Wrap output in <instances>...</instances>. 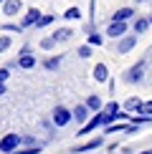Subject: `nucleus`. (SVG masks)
Segmentation results:
<instances>
[{
	"instance_id": "obj_26",
	"label": "nucleus",
	"mask_w": 152,
	"mask_h": 154,
	"mask_svg": "<svg viewBox=\"0 0 152 154\" xmlns=\"http://www.w3.org/2000/svg\"><path fill=\"white\" fill-rule=\"evenodd\" d=\"M76 53H79V58H89V56H91V46L86 43V46H81L79 51H76Z\"/></svg>"
},
{
	"instance_id": "obj_21",
	"label": "nucleus",
	"mask_w": 152,
	"mask_h": 154,
	"mask_svg": "<svg viewBox=\"0 0 152 154\" xmlns=\"http://www.w3.org/2000/svg\"><path fill=\"white\" fill-rule=\"evenodd\" d=\"M41 48H43V51H53V48H56V38H53V35L43 38V41H41Z\"/></svg>"
},
{
	"instance_id": "obj_14",
	"label": "nucleus",
	"mask_w": 152,
	"mask_h": 154,
	"mask_svg": "<svg viewBox=\"0 0 152 154\" xmlns=\"http://www.w3.org/2000/svg\"><path fill=\"white\" fill-rule=\"evenodd\" d=\"M132 15H135V8H119V10H114L112 20H122V23H127Z\"/></svg>"
},
{
	"instance_id": "obj_27",
	"label": "nucleus",
	"mask_w": 152,
	"mask_h": 154,
	"mask_svg": "<svg viewBox=\"0 0 152 154\" xmlns=\"http://www.w3.org/2000/svg\"><path fill=\"white\" fill-rule=\"evenodd\" d=\"M104 111H109V114H119V111H122V106H119L117 101H112V104H106V106H104Z\"/></svg>"
},
{
	"instance_id": "obj_24",
	"label": "nucleus",
	"mask_w": 152,
	"mask_h": 154,
	"mask_svg": "<svg viewBox=\"0 0 152 154\" xmlns=\"http://www.w3.org/2000/svg\"><path fill=\"white\" fill-rule=\"evenodd\" d=\"M137 114H144V116H152V101H142V106H139Z\"/></svg>"
},
{
	"instance_id": "obj_25",
	"label": "nucleus",
	"mask_w": 152,
	"mask_h": 154,
	"mask_svg": "<svg viewBox=\"0 0 152 154\" xmlns=\"http://www.w3.org/2000/svg\"><path fill=\"white\" fill-rule=\"evenodd\" d=\"M53 23V15H41V20L36 23V28H46V25Z\"/></svg>"
},
{
	"instance_id": "obj_16",
	"label": "nucleus",
	"mask_w": 152,
	"mask_h": 154,
	"mask_svg": "<svg viewBox=\"0 0 152 154\" xmlns=\"http://www.w3.org/2000/svg\"><path fill=\"white\" fill-rule=\"evenodd\" d=\"M86 106L91 109V111H101V109H104V101H101L97 94H91V96L86 99Z\"/></svg>"
},
{
	"instance_id": "obj_4",
	"label": "nucleus",
	"mask_w": 152,
	"mask_h": 154,
	"mask_svg": "<svg viewBox=\"0 0 152 154\" xmlns=\"http://www.w3.org/2000/svg\"><path fill=\"white\" fill-rule=\"evenodd\" d=\"M142 76H144V61H139V63H135V66L124 73V81L127 83H139V81H142Z\"/></svg>"
},
{
	"instance_id": "obj_18",
	"label": "nucleus",
	"mask_w": 152,
	"mask_h": 154,
	"mask_svg": "<svg viewBox=\"0 0 152 154\" xmlns=\"http://www.w3.org/2000/svg\"><path fill=\"white\" fill-rule=\"evenodd\" d=\"M86 43L89 46H101V43H104V35H99V33H89V38H86Z\"/></svg>"
},
{
	"instance_id": "obj_30",
	"label": "nucleus",
	"mask_w": 152,
	"mask_h": 154,
	"mask_svg": "<svg viewBox=\"0 0 152 154\" xmlns=\"http://www.w3.org/2000/svg\"><path fill=\"white\" fill-rule=\"evenodd\" d=\"M5 94V83H0V96H3Z\"/></svg>"
},
{
	"instance_id": "obj_22",
	"label": "nucleus",
	"mask_w": 152,
	"mask_h": 154,
	"mask_svg": "<svg viewBox=\"0 0 152 154\" xmlns=\"http://www.w3.org/2000/svg\"><path fill=\"white\" fill-rule=\"evenodd\" d=\"M10 46H13V38L10 35H0V53H5Z\"/></svg>"
},
{
	"instance_id": "obj_19",
	"label": "nucleus",
	"mask_w": 152,
	"mask_h": 154,
	"mask_svg": "<svg viewBox=\"0 0 152 154\" xmlns=\"http://www.w3.org/2000/svg\"><path fill=\"white\" fill-rule=\"evenodd\" d=\"M63 18H66V20H79V18H81V10H79V8H68L66 13H63Z\"/></svg>"
},
{
	"instance_id": "obj_32",
	"label": "nucleus",
	"mask_w": 152,
	"mask_h": 154,
	"mask_svg": "<svg viewBox=\"0 0 152 154\" xmlns=\"http://www.w3.org/2000/svg\"><path fill=\"white\" fill-rule=\"evenodd\" d=\"M142 154H152V149H147V152H142Z\"/></svg>"
},
{
	"instance_id": "obj_11",
	"label": "nucleus",
	"mask_w": 152,
	"mask_h": 154,
	"mask_svg": "<svg viewBox=\"0 0 152 154\" xmlns=\"http://www.w3.org/2000/svg\"><path fill=\"white\" fill-rule=\"evenodd\" d=\"M101 144H104V139H101V137H97V139H91V142H86V144L76 146L74 152H79V154H84V152H94V149H99Z\"/></svg>"
},
{
	"instance_id": "obj_2",
	"label": "nucleus",
	"mask_w": 152,
	"mask_h": 154,
	"mask_svg": "<svg viewBox=\"0 0 152 154\" xmlns=\"http://www.w3.org/2000/svg\"><path fill=\"white\" fill-rule=\"evenodd\" d=\"M71 119H74V111H68L66 106H56L53 109V116H51V121H53V126H68L71 124Z\"/></svg>"
},
{
	"instance_id": "obj_5",
	"label": "nucleus",
	"mask_w": 152,
	"mask_h": 154,
	"mask_svg": "<svg viewBox=\"0 0 152 154\" xmlns=\"http://www.w3.org/2000/svg\"><path fill=\"white\" fill-rule=\"evenodd\" d=\"M135 46H137V35H122V38L117 41V53L124 56V53H129Z\"/></svg>"
},
{
	"instance_id": "obj_1",
	"label": "nucleus",
	"mask_w": 152,
	"mask_h": 154,
	"mask_svg": "<svg viewBox=\"0 0 152 154\" xmlns=\"http://www.w3.org/2000/svg\"><path fill=\"white\" fill-rule=\"evenodd\" d=\"M21 142H23V137H18V134H5L0 139V154H15Z\"/></svg>"
},
{
	"instance_id": "obj_31",
	"label": "nucleus",
	"mask_w": 152,
	"mask_h": 154,
	"mask_svg": "<svg viewBox=\"0 0 152 154\" xmlns=\"http://www.w3.org/2000/svg\"><path fill=\"white\" fill-rule=\"evenodd\" d=\"M142 3H152V0H137V5H142Z\"/></svg>"
},
{
	"instance_id": "obj_3",
	"label": "nucleus",
	"mask_w": 152,
	"mask_h": 154,
	"mask_svg": "<svg viewBox=\"0 0 152 154\" xmlns=\"http://www.w3.org/2000/svg\"><path fill=\"white\" fill-rule=\"evenodd\" d=\"M101 111H104V109H101ZM101 111H97V114H94V116L89 119V121H86L84 126H81V129H79V137H86V134L97 131L99 126H104V119H101Z\"/></svg>"
},
{
	"instance_id": "obj_28",
	"label": "nucleus",
	"mask_w": 152,
	"mask_h": 154,
	"mask_svg": "<svg viewBox=\"0 0 152 154\" xmlns=\"http://www.w3.org/2000/svg\"><path fill=\"white\" fill-rule=\"evenodd\" d=\"M5 30H10V33H13V30H15V33H21L23 25H13V23H8V25H5Z\"/></svg>"
},
{
	"instance_id": "obj_17",
	"label": "nucleus",
	"mask_w": 152,
	"mask_h": 154,
	"mask_svg": "<svg viewBox=\"0 0 152 154\" xmlns=\"http://www.w3.org/2000/svg\"><path fill=\"white\" fill-rule=\"evenodd\" d=\"M139 106H142V99H137V96H132V99L124 101V111H139Z\"/></svg>"
},
{
	"instance_id": "obj_15",
	"label": "nucleus",
	"mask_w": 152,
	"mask_h": 154,
	"mask_svg": "<svg viewBox=\"0 0 152 154\" xmlns=\"http://www.w3.org/2000/svg\"><path fill=\"white\" fill-rule=\"evenodd\" d=\"M147 28H150V18H137V20H135V25H132L135 35H142Z\"/></svg>"
},
{
	"instance_id": "obj_33",
	"label": "nucleus",
	"mask_w": 152,
	"mask_h": 154,
	"mask_svg": "<svg viewBox=\"0 0 152 154\" xmlns=\"http://www.w3.org/2000/svg\"><path fill=\"white\" fill-rule=\"evenodd\" d=\"M150 25H152V15H150Z\"/></svg>"
},
{
	"instance_id": "obj_9",
	"label": "nucleus",
	"mask_w": 152,
	"mask_h": 154,
	"mask_svg": "<svg viewBox=\"0 0 152 154\" xmlns=\"http://www.w3.org/2000/svg\"><path fill=\"white\" fill-rule=\"evenodd\" d=\"M41 15H43V13L38 10V8H28V13H25V18H23V28H30V25H36L38 20H41Z\"/></svg>"
},
{
	"instance_id": "obj_12",
	"label": "nucleus",
	"mask_w": 152,
	"mask_h": 154,
	"mask_svg": "<svg viewBox=\"0 0 152 154\" xmlns=\"http://www.w3.org/2000/svg\"><path fill=\"white\" fill-rule=\"evenodd\" d=\"M51 35L56 38V43H66V41H71L74 30H71V28H56V30H53Z\"/></svg>"
},
{
	"instance_id": "obj_10",
	"label": "nucleus",
	"mask_w": 152,
	"mask_h": 154,
	"mask_svg": "<svg viewBox=\"0 0 152 154\" xmlns=\"http://www.w3.org/2000/svg\"><path fill=\"white\" fill-rule=\"evenodd\" d=\"M91 76H94V81H97V83L109 81V71H106L104 63H97V66H94V71H91Z\"/></svg>"
},
{
	"instance_id": "obj_20",
	"label": "nucleus",
	"mask_w": 152,
	"mask_h": 154,
	"mask_svg": "<svg viewBox=\"0 0 152 154\" xmlns=\"http://www.w3.org/2000/svg\"><path fill=\"white\" fill-rule=\"evenodd\" d=\"M43 66H46L48 71H56V68L61 66V56H56V58H46V63H43Z\"/></svg>"
},
{
	"instance_id": "obj_8",
	"label": "nucleus",
	"mask_w": 152,
	"mask_h": 154,
	"mask_svg": "<svg viewBox=\"0 0 152 154\" xmlns=\"http://www.w3.org/2000/svg\"><path fill=\"white\" fill-rule=\"evenodd\" d=\"M21 8H23V3H21V0H5V3H3V15L15 18L18 13H21Z\"/></svg>"
},
{
	"instance_id": "obj_34",
	"label": "nucleus",
	"mask_w": 152,
	"mask_h": 154,
	"mask_svg": "<svg viewBox=\"0 0 152 154\" xmlns=\"http://www.w3.org/2000/svg\"><path fill=\"white\" fill-rule=\"evenodd\" d=\"M3 3H5V0H0V5H3Z\"/></svg>"
},
{
	"instance_id": "obj_6",
	"label": "nucleus",
	"mask_w": 152,
	"mask_h": 154,
	"mask_svg": "<svg viewBox=\"0 0 152 154\" xmlns=\"http://www.w3.org/2000/svg\"><path fill=\"white\" fill-rule=\"evenodd\" d=\"M124 33H127V23H122V20H112L109 28H106V35H109V38H117V41H119Z\"/></svg>"
},
{
	"instance_id": "obj_13",
	"label": "nucleus",
	"mask_w": 152,
	"mask_h": 154,
	"mask_svg": "<svg viewBox=\"0 0 152 154\" xmlns=\"http://www.w3.org/2000/svg\"><path fill=\"white\" fill-rule=\"evenodd\" d=\"M18 68H23V71H30V68H36V56L23 53L21 58H18Z\"/></svg>"
},
{
	"instance_id": "obj_23",
	"label": "nucleus",
	"mask_w": 152,
	"mask_h": 154,
	"mask_svg": "<svg viewBox=\"0 0 152 154\" xmlns=\"http://www.w3.org/2000/svg\"><path fill=\"white\" fill-rule=\"evenodd\" d=\"M15 154H41V144H33V146H25V149H18Z\"/></svg>"
},
{
	"instance_id": "obj_7",
	"label": "nucleus",
	"mask_w": 152,
	"mask_h": 154,
	"mask_svg": "<svg viewBox=\"0 0 152 154\" xmlns=\"http://www.w3.org/2000/svg\"><path fill=\"white\" fill-rule=\"evenodd\" d=\"M89 114H91V109H89L86 104H76V109H74V119H76V124H81V126H84L86 121L91 119Z\"/></svg>"
},
{
	"instance_id": "obj_29",
	"label": "nucleus",
	"mask_w": 152,
	"mask_h": 154,
	"mask_svg": "<svg viewBox=\"0 0 152 154\" xmlns=\"http://www.w3.org/2000/svg\"><path fill=\"white\" fill-rule=\"evenodd\" d=\"M8 76H10V71H8V68H0V83H5V81H8Z\"/></svg>"
}]
</instances>
